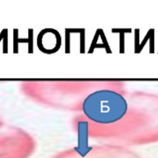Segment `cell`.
<instances>
[{"mask_svg":"<svg viewBox=\"0 0 158 158\" xmlns=\"http://www.w3.org/2000/svg\"><path fill=\"white\" fill-rule=\"evenodd\" d=\"M25 155V149L0 143V158H24Z\"/></svg>","mask_w":158,"mask_h":158,"instance_id":"2","label":"cell"},{"mask_svg":"<svg viewBox=\"0 0 158 158\" xmlns=\"http://www.w3.org/2000/svg\"><path fill=\"white\" fill-rule=\"evenodd\" d=\"M127 102L118 92L102 89L89 94L82 103V111L93 122L110 124L120 120L127 111Z\"/></svg>","mask_w":158,"mask_h":158,"instance_id":"1","label":"cell"},{"mask_svg":"<svg viewBox=\"0 0 158 158\" xmlns=\"http://www.w3.org/2000/svg\"><path fill=\"white\" fill-rule=\"evenodd\" d=\"M79 155V154H78ZM111 154H108V156H92V157H88L86 154L85 155H79V156H81V158H122L120 156H113L114 154H112V156H110ZM62 158H77V157H74V156H65V157H62Z\"/></svg>","mask_w":158,"mask_h":158,"instance_id":"3","label":"cell"}]
</instances>
